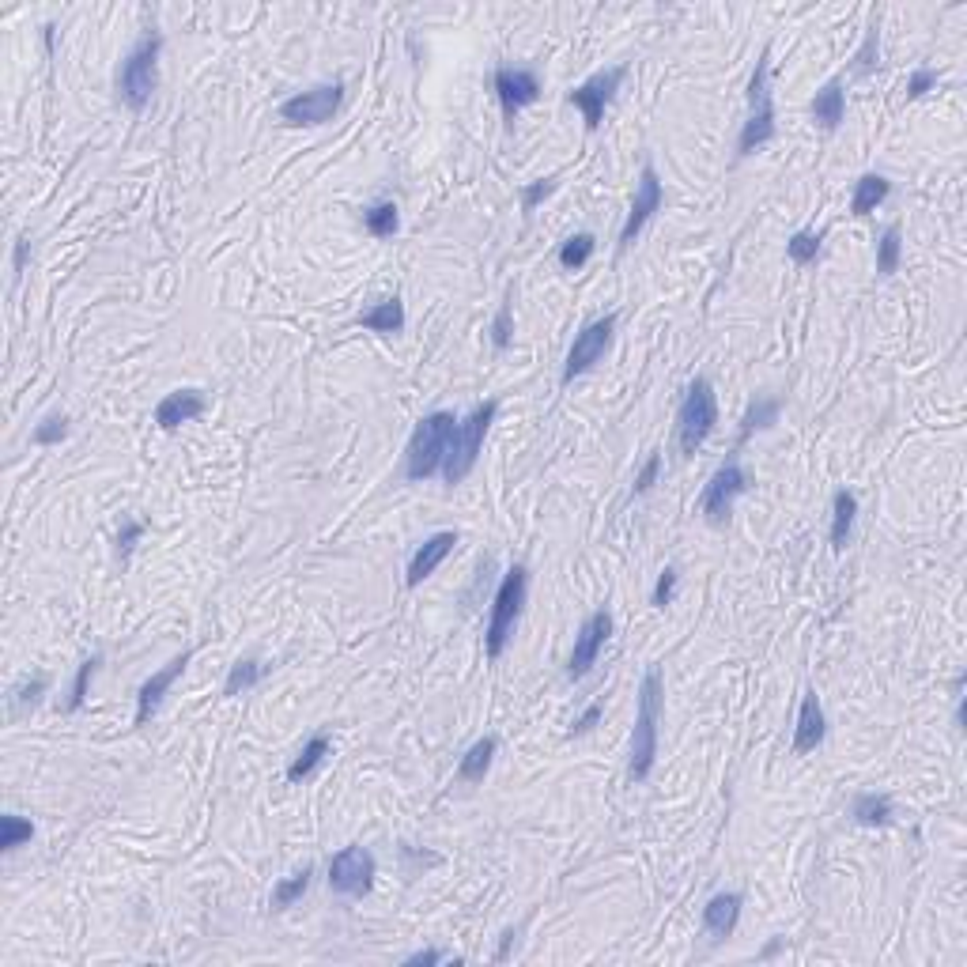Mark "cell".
<instances>
[{
	"mask_svg": "<svg viewBox=\"0 0 967 967\" xmlns=\"http://www.w3.org/2000/svg\"><path fill=\"white\" fill-rule=\"evenodd\" d=\"M741 907H745V896H741V892H718V896L707 900V907H703V930H707L714 941L730 937L733 930H737V922H741Z\"/></svg>",
	"mask_w": 967,
	"mask_h": 967,
	"instance_id": "ffe728a7",
	"label": "cell"
},
{
	"mask_svg": "<svg viewBox=\"0 0 967 967\" xmlns=\"http://www.w3.org/2000/svg\"><path fill=\"white\" fill-rule=\"evenodd\" d=\"M261 677H265V662L261 658H242V662L231 665V673L223 680V696H242V692L257 688Z\"/></svg>",
	"mask_w": 967,
	"mask_h": 967,
	"instance_id": "f1b7e54d",
	"label": "cell"
},
{
	"mask_svg": "<svg viewBox=\"0 0 967 967\" xmlns=\"http://www.w3.org/2000/svg\"><path fill=\"white\" fill-rule=\"evenodd\" d=\"M46 684H50L46 677H34L31 684H23V688L16 692V711H19V707H34V703H38V696L46 692Z\"/></svg>",
	"mask_w": 967,
	"mask_h": 967,
	"instance_id": "f6af8a7d",
	"label": "cell"
},
{
	"mask_svg": "<svg viewBox=\"0 0 967 967\" xmlns=\"http://www.w3.org/2000/svg\"><path fill=\"white\" fill-rule=\"evenodd\" d=\"M937 84V72L934 68H915L911 72V80H907V99H918V95H926L930 87Z\"/></svg>",
	"mask_w": 967,
	"mask_h": 967,
	"instance_id": "ee69618b",
	"label": "cell"
},
{
	"mask_svg": "<svg viewBox=\"0 0 967 967\" xmlns=\"http://www.w3.org/2000/svg\"><path fill=\"white\" fill-rule=\"evenodd\" d=\"M779 397H756L752 405H748L745 420H741V431H737V446H745L756 431H767V427L779 420Z\"/></svg>",
	"mask_w": 967,
	"mask_h": 967,
	"instance_id": "484cf974",
	"label": "cell"
},
{
	"mask_svg": "<svg viewBox=\"0 0 967 967\" xmlns=\"http://www.w3.org/2000/svg\"><path fill=\"white\" fill-rule=\"evenodd\" d=\"M658 473H662V454H650V458L643 461V469L635 473V495H643L654 488V480H658Z\"/></svg>",
	"mask_w": 967,
	"mask_h": 967,
	"instance_id": "b9f144b4",
	"label": "cell"
},
{
	"mask_svg": "<svg viewBox=\"0 0 967 967\" xmlns=\"http://www.w3.org/2000/svg\"><path fill=\"white\" fill-rule=\"evenodd\" d=\"M204 408H208V397L201 390H174L155 405V424L163 431H178L182 424L204 416Z\"/></svg>",
	"mask_w": 967,
	"mask_h": 967,
	"instance_id": "ac0fdd59",
	"label": "cell"
},
{
	"mask_svg": "<svg viewBox=\"0 0 967 967\" xmlns=\"http://www.w3.org/2000/svg\"><path fill=\"white\" fill-rule=\"evenodd\" d=\"M310 877H314V869L303 866L276 884V888H272V911H284V907H291L295 900H303V892L310 888Z\"/></svg>",
	"mask_w": 967,
	"mask_h": 967,
	"instance_id": "4dcf8cb0",
	"label": "cell"
},
{
	"mask_svg": "<svg viewBox=\"0 0 967 967\" xmlns=\"http://www.w3.org/2000/svg\"><path fill=\"white\" fill-rule=\"evenodd\" d=\"M159 53H163V34L148 31L133 50L125 53L118 68V95L129 110H144L159 87Z\"/></svg>",
	"mask_w": 967,
	"mask_h": 967,
	"instance_id": "3957f363",
	"label": "cell"
},
{
	"mask_svg": "<svg viewBox=\"0 0 967 967\" xmlns=\"http://www.w3.org/2000/svg\"><path fill=\"white\" fill-rule=\"evenodd\" d=\"M31 839H34L31 820H23V816H16V813L0 816V850H4V854H12V850H19L23 843H31Z\"/></svg>",
	"mask_w": 967,
	"mask_h": 967,
	"instance_id": "d6a6232c",
	"label": "cell"
},
{
	"mask_svg": "<svg viewBox=\"0 0 967 967\" xmlns=\"http://www.w3.org/2000/svg\"><path fill=\"white\" fill-rule=\"evenodd\" d=\"M767 140H775V99H771V65H767V53H760L748 80V118L737 136V155H752Z\"/></svg>",
	"mask_w": 967,
	"mask_h": 967,
	"instance_id": "8992f818",
	"label": "cell"
},
{
	"mask_svg": "<svg viewBox=\"0 0 967 967\" xmlns=\"http://www.w3.org/2000/svg\"><path fill=\"white\" fill-rule=\"evenodd\" d=\"M495 748H499V741L495 737H480L465 756H461L458 764V779L461 782H484V775H488V767H492V756Z\"/></svg>",
	"mask_w": 967,
	"mask_h": 967,
	"instance_id": "4316f807",
	"label": "cell"
},
{
	"mask_svg": "<svg viewBox=\"0 0 967 967\" xmlns=\"http://www.w3.org/2000/svg\"><path fill=\"white\" fill-rule=\"evenodd\" d=\"M344 102V84H318L280 102V121L288 125H325Z\"/></svg>",
	"mask_w": 967,
	"mask_h": 967,
	"instance_id": "30bf717a",
	"label": "cell"
},
{
	"mask_svg": "<svg viewBox=\"0 0 967 967\" xmlns=\"http://www.w3.org/2000/svg\"><path fill=\"white\" fill-rule=\"evenodd\" d=\"M140 537H144V526H140L136 518H125V522H121V529H118V556H121V563L133 556V548H136V541H140Z\"/></svg>",
	"mask_w": 967,
	"mask_h": 967,
	"instance_id": "ab89813d",
	"label": "cell"
},
{
	"mask_svg": "<svg viewBox=\"0 0 967 967\" xmlns=\"http://www.w3.org/2000/svg\"><path fill=\"white\" fill-rule=\"evenodd\" d=\"M27 246H31L27 238H19L16 242V257H12V272H16V276L23 272V265H27Z\"/></svg>",
	"mask_w": 967,
	"mask_h": 967,
	"instance_id": "c3c4849f",
	"label": "cell"
},
{
	"mask_svg": "<svg viewBox=\"0 0 967 967\" xmlns=\"http://www.w3.org/2000/svg\"><path fill=\"white\" fill-rule=\"evenodd\" d=\"M526 594H529V571L526 567H510L507 575H503V582H499V590H495L492 620H488V631H484V650H488L492 662L495 658H503L510 635H514V628H518V616H522Z\"/></svg>",
	"mask_w": 967,
	"mask_h": 967,
	"instance_id": "5b68a950",
	"label": "cell"
},
{
	"mask_svg": "<svg viewBox=\"0 0 967 967\" xmlns=\"http://www.w3.org/2000/svg\"><path fill=\"white\" fill-rule=\"evenodd\" d=\"M495 412H499V405L495 401H484V405H476L465 420H461L458 427H454V439H450V454H446V461H442V480L454 488V484H461L465 476L476 469V461H480V450H484V439H488V427H492Z\"/></svg>",
	"mask_w": 967,
	"mask_h": 967,
	"instance_id": "277c9868",
	"label": "cell"
},
{
	"mask_svg": "<svg viewBox=\"0 0 967 967\" xmlns=\"http://www.w3.org/2000/svg\"><path fill=\"white\" fill-rule=\"evenodd\" d=\"M714 424H718V397H714V386L707 378H696L688 390H684V401L677 408V446L680 454H696L703 442L711 439Z\"/></svg>",
	"mask_w": 967,
	"mask_h": 967,
	"instance_id": "52a82bcc",
	"label": "cell"
},
{
	"mask_svg": "<svg viewBox=\"0 0 967 967\" xmlns=\"http://www.w3.org/2000/svg\"><path fill=\"white\" fill-rule=\"evenodd\" d=\"M612 635V616L605 609H597L586 616V624L575 635V650H571V662H567V680H582L597 665L601 650Z\"/></svg>",
	"mask_w": 967,
	"mask_h": 967,
	"instance_id": "5bb4252c",
	"label": "cell"
},
{
	"mask_svg": "<svg viewBox=\"0 0 967 967\" xmlns=\"http://www.w3.org/2000/svg\"><path fill=\"white\" fill-rule=\"evenodd\" d=\"M854 518H858V499L843 488V492H835L832 499V548L835 552H843L850 541V533H854Z\"/></svg>",
	"mask_w": 967,
	"mask_h": 967,
	"instance_id": "d4e9b609",
	"label": "cell"
},
{
	"mask_svg": "<svg viewBox=\"0 0 967 967\" xmlns=\"http://www.w3.org/2000/svg\"><path fill=\"white\" fill-rule=\"evenodd\" d=\"M65 435H68V416H65V412H53V416H46L42 424L34 427V442H38V446H57Z\"/></svg>",
	"mask_w": 967,
	"mask_h": 967,
	"instance_id": "74e56055",
	"label": "cell"
},
{
	"mask_svg": "<svg viewBox=\"0 0 967 967\" xmlns=\"http://www.w3.org/2000/svg\"><path fill=\"white\" fill-rule=\"evenodd\" d=\"M454 544H458V533H454V529H442V533H435V537H427V541L416 548L412 563H408V578H405L408 586H420L424 578L435 575L442 563H446V556L454 552Z\"/></svg>",
	"mask_w": 967,
	"mask_h": 967,
	"instance_id": "e0dca14e",
	"label": "cell"
},
{
	"mask_svg": "<svg viewBox=\"0 0 967 967\" xmlns=\"http://www.w3.org/2000/svg\"><path fill=\"white\" fill-rule=\"evenodd\" d=\"M673 594H677V567H665L662 578H658V586H654V605H658V609L673 605Z\"/></svg>",
	"mask_w": 967,
	"mask_h": 967,
	"instance_id": "7bdbcfd3",
	"label": "cell"
},
{
	"mask_svg": "<svg viewBox=\"0 0 967 967\" xmlns=\"http://www.w3.org/2000/svg\"><path fill=\"white\" fill-rule=\"evenodd\" d=\"M900 257H903L900 227H888L881 235V242H877V272L881 276H892V272L900 269Z\"/></svg>",
	"mask_w": 967,
	"mask_h": 967,
	"instance_id": "e575fe53",
	"label": "cell"
},
{
	"mask_svg": "<svg viewBox=\"0 0 967 967\" xmlns=\"http://www.w3.org/2000/svg\"><path fill=\"white\" fill-rule=\"evenodd\" d=\"M748 492V473L741 469V461L730 458L726 465H718L714 476L703 488V518L711 526H726L733 514V503Z\"/></svg>",
	"mask_w": 967,
	"mask_h": 967,
	"instance_id": "ba28073f",
	"label": "cell"
},
{
	"mask_svg": "<svg viewBox=\"0 0 967 967\" xmlns=\"http://www.w3.org/2000/svg\"><path fill=\"white\" fill-rule=\"evenodd\" d=\"M189 658H193V650H186V654H178V658H170L159 673H152V677L140 684V692H136V726H148L155 718V711H159V703H163V696H167L170 688H174V680L186 673Z\"/></svg>",
	"mask_w": 967,
	"mask_h": 967,
	"instance_id": "2e32d148",
	"label": "cell"
},
{
	"mask_svg": "<svg viewBox=\"0 0 967 967\" xmlns=\"http://www.w3.org/2000/svg\"><path fill=\"white\" fill-rule=\"evenodd\" d=\"M601 714H605V711H601V703H590V707H586V711H582L575 722H571V733H590L597 722H601Z\"/></svg>",
	"mask_w": 967,
	"mask_h": 967,
	"instance_id": "bcb514c9",
	"label": "cell"
},
{
	"mask_svg": "<svg viewBox=\"0 0 967 967\" xmlns=\"http://www.w3.org/2000/svg\"><path fill=\"white\" fill-rule=\"evenodd\" d=\"M612 333H616V314H605V318H597V322H590L578 333L571 352H567V363H563V386H571L578 374H586L594 363H601V356L609 352L612 344Z\"/></svg>",
	"mask_w": 967,
	"mask_h": 967,
	"instance_id": "8fae6325",
	"label": "cell"
},
{
	"mask_svg": "<svg viewBox=\"0 0 967 967\" xmlns=\"http://www.w3.org/2000/svg\"><path fill=\"white\" fill-rule=\"evenodd\" d=\"M877 50H881V19L873 16V23H869L866 31V42H862V50L854 53V76H869L873 68H877Z\"/></svg>",
	"mask_w": 967,
	"mask_h": 967,
	"instance_id": "d590c367",
	"label": "cell"
},
{
	"mask_svg": "<svg viewBox=\"0 0 967 967\" xmlns=\"http://www.w3.org/2000/svg\"><path fill=\"white\" fill-rule=\"evenodd\" d=\"M665 680L662 669H650L639 688V714H635V733H631V764L628 779L646 782L658 764V718H662Z\"/></svg>",
	"mask_w": 967,
	"mask_h": 967,
	"instance_id": "6da1fadb",
	"label": "cell"
},
{
	"mask_svg": "<svg viewBox=\"0 0 967 967\" xmlns=\"http://www.w3.org/2000/svg\"><path fill=\"white\" fill-rule=\"evenodd\" d=\"M888 193H892V186H888L884 174H862L858 186H854V197H850V212L854 216H869V212H877V204H884Z\"/></svg>",
	"mask_w": 967,
	"mask_h": 967,
	"instance_id": "cb8c5ba5",
	"label": "cell"
},
{
	"mask_svg": "<svg viewBox=\"0 0 967 967\" xmlns=\"http://www.w3.org/2000/svg\"><path fill=\"white\" fill-rule=\"evenodd\" d=\"M594 246H597V238L590 235V231H578V235H571L567 242L560 246V265L567 272H575V269H582L590 257H594Z\"/></svg>",
	"mask_w": 967,
	"mask_h": 967,
	"instance_id": "1f68e13d",
	"label": "cell"
},
{
	"mask_svg": "<svg viewBox=\"0 0 967 967\" xmlns=\"http://www.w3.org/2000/svg\"><path fill=\"white\" fill-rule=\"evenodd\" d=\"M102 665V654H91L87 662H80V669H76V680H72V692H68V703H65V714L80 711L87 703V688H91V680H95V673H99Z\"/></svg>",
	"mask_w": 967,
	"mask_h": 967,
	"instance_id": "836d02e7",
	"label": "cell"
},
{
	"mask_svg": "<svg viewBox=\"0 0 967 967\" xmlns=\"http://www.w3.org/2000/svg\"><path fill=\"white\" fill-rule=\"evenodd\" d=\"M356 325H363V329H371V333H382V337H393V333H401L405 329V303L393 295V299H382V303H374L371 310H363L356 318Z\"/></svg>",
	"mask_w": 967,
	"mask_h": 967,
	"instance_id": "7402d4cb",
	"label": "cell"
},
{
	"mask_svg": "<svg viewBox=\"0 0 967 967\" xmlns=\"http://www.w3.org/2000/svg\"><path fill=\"white\" fill-rule=\"evenodd\" d=\"M397 223H401V216H397V204L393 201H378L371 208H363V227L374 238H393L397 235Z\"/></svg>",
	"mask_w": 967,
	"mask_h": 967,
	"instance_id": "f546056e",
	"label": "cell"
},
{
	"mask_svg": "<svg viewBox=\"0 0 967 967\" xmlns=\"http://www.w3.org/2000/svg\"><path fill=\"white\" fill-rule=\"evenodd\" d=\"M405 964L408 967H420V964H442V952L439 949H420V952H412V956H405Z\"/></svg>",
	"mask_w": 967,
	"mask_h": 967,
	"instance_id": "7dc6e473",
	"label": "cell"
},
{
	"mask_svg": "<svg viewBox=\"0 0 967 967\" xmlns=\"http://www.w3.org/2000/svg\"><path fill=\"white\" fill-rule=\"evenodd\" d=\"M824 733H828V718H824V707L816 692H805L798 711V730H794V752L805 756V752H816L824 745Z\"/></svg>",
	"mask_w": 967,
	"mask_h": 967,
	"instance_id": "d6986e66",
	"label": "cell"
},
{
	"mask_svg": "<svg viewBox=\"0 0 967 967\" xmlns=\"http://www.w3.org/2000/svg\"><path fill=\"white\" fill-rule=\"evenodd\" d=\"M892 816H896V805L888 794H858L854 798V820L866 824V828H884Z\"/></svg>",
	"mask_w": 967,
	"mask_h": 967,
	"instance_id": "83f0119b",
	"label": "cell"
},
{
	"mask_svg": "<svg viewBox=\"0 0 967 967\" xmlns=\"http://www.w3.org/2000/svg\"><path fill=\"white\" fill-rule=\"evenodd\" d=\"M492 87H495V95H499V106H503L507 129H514V118H518L526 106H533V102L541 99V80H537V72H529V68H495Z\"/></svg>",
	"mask_w": 967,
	"mask_h": 967,
	"instance_id": "4fadbf2b",
	"label": "cell"
},
{
	"mask_svg": "<svg viewBox=\"0 0 967 967\" xmlns=\"http://www.w3.org/2000/svg\"><path fill=\"white\" fill-rule=\"evenodd\" d=\"M816 254H820V235L816 231H798V235L786 238V257L794 265H813Z\"/></svg>",
	"mask_w": 967,
	"mask_h": 967,
	"instance_id": "8d00e7d4",
	"label": "cell"
},
{
	"mask_svg": "<svg viewBox=\"0 0 967 967\" xmlns=\"http://www.w3.org/2000/svg\"><path fill=\"white\" fill-rule=\"evenodd\" d=\"M329 748H333V741H329V733H314L310 741H306L303 748H299V756L288 764V782H303L310 779L314 771H318V764H322L325 756H329Z\"/></svg>",
	"mask_w": 967,
	"mask_h": 967,
	"instance_id": "603a6c76",
	"label": "cell"
},
{
	"mask_svg": "<svg viewBox=\"0 0 967 967\" xmlns=\"http://www.w3.org/2000/svg\"><path fill=\"white\" fill-rule=\"evenodd\" d=\"M454 412H427L420 424L412 427V439L405 450V476L408 480H427V476L442 473V461L450 454V439H454Z\"/></svg>",
	"mask_w": 967,
	"mask_h": 967,
	"instance_id": "7a4b0ae2",
	"label": "cell"
},
{
	"mask_svg": "<svg viewBox=\"0 0 967 967\" xmlns=\"http://www.w3.org/2000/svg\"><path fill=\"white\" fill-rule=\"evenodd\" d=\"M813 121L824 129V133H835L843 118H847V91H843V80H828V84L816 91L813 106H809Z\"/></svg>",
	"mask_w": 967,
	"mask_h": 967,
	"instance_id": "44dd1931",
	"label": "cell"
},
{
	"mask_svg": "<svg viewBox=\"0 0 967 967\" xmlns=\"http://www.w3.org/2000/svg\"><path fill=\"white\" fill-rule=\"evenodd\" d=\"M552 193H556V178H541V182H529V186L522 189V208H526V212H533V208H537L541 201H548Z\"/></svg>",
	"mask_w": 967,
	"mask_h": 967,
	"instance_id": "60d3db41",
	"label": "cell"
},
{
	"mask_svg": "<svg viewBox=\"0 0 967 967\" xmlns=\"http://www.w3.org/2000/svg\"><path fill=\"white\" fill-rule=\"evenodd\" d=\"M662 201H665L662 178H658L654 163H646L643 174H639V189H635V201H631L628 220H624V227H620V254L639 238V231H643L646 223L654 220V212L662 208Z\"/></svg>",
	"mask_w": 967,
	"mask_h": 967,
	"instance_id": "9a60e30c",
	"label": "cell"
},
{
	"mask_svg": "<svg viewBox=\"0 0 967 967\" xmlns=\"http://www.w3.org/2000/svg\"><path fill=\"white\" fill-rule=\"evenodd\" d=\"M510 337H514V310H510V303H503L492 322V344L499 348V352H507Z\"/></svg>",
	"mask_w": 967,
	"mask_h": 967,
	"instance_id": "f35d334b",
	"label": "cell"
},
{
	"mask_svg": "<svg viewBox=\"0 0 967 967\" xmlns=\"http://www.w3.org/2000/svg\"><path fill=\"white\" fill-rule=\"evenodd\" d=\"M374 873H378V866H374V854L367 847H344L329 858V888L340 896H352V900L367 896Z\"/></svg>",
	"mask_w": 967,
	"mask_h": 967,
	"instance_id": "9c48e42d",
	"label": "cell"
},
{
	"mask_svg": "<svg viewBox=\"0 0 967 967\" xmlns=\"http://www.w3.org/2000/svg\"><path fill=\"white\" fill-rule=\"evenodd\" d=\"M624 76H628V65H616V68H605V72H597V76H590L586 84L571 87V106H578L582 110V118H586V129L594 133V129H601V121H605V106L612 102V95L620 91V84H624Z\"/></svg>",
	"mask_w": 967,
	"mask_h": 967,
	"instance_id": "7c38bea8",
	"label": "cell"
}]
</instances>
